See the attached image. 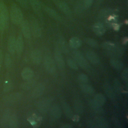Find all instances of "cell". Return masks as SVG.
Instances as JSON below:
<instances>
[{"mask_svg":"<svg viewBox=\"0 0 128 128\" xmlns=\"http://www.w3.org/2000/svg\"><path fill=\"white\" fill-rule=\"evenodd\" d=\"M8 12L2 2H0V30H3L8 25Z\"/></svg>","mask_w":128,"mask_h":128,"instance_id":"1","label":"cell"},{"mask_svg":"<svg viewBox=\"0 0 128 128\" xmlns=\"http://www.w3.org/2000/svg\"><path fill=\"white\" fill-rule=\"evenodd\" d=\"M10 16L12 21L14 24H20L23 20V16L20 8L16 4H13L10 11Z\"/></svg>","mask_w":128,"mask_h":128,"instance_id":"2","label":"cell"},{"mask_svg":"<svg viewBox=\"0 0 128 128\" xmlns=\"http://www.w3.org/2000/svg\"><path fill=\"white\" fill-rule=\"evenodd\" d=\"M72 57L78 65L82 68L86 70L90 68V64L82 54L78 50H74L72 52Z\"/></svg>","mask_w":128,"mask_h":128,"instance_id":"3","label":"cell"},{"mask_svg":"<svg viewBox=\"0 0 128 128\" xmlns=\"http://www.w3.org/2000/svg\"><path fill=\"white\" fill-rule=\"evenodd\" d=\"M44 66L46 70L50 74H53L56 70V64L52 57L47 56L44 58Z\"/></svg>","mask_w":128,"mask_h":128,"instance_id":"4","label":"cell"},{"mask_svg":"<svg viewBox=\"0 0 128 128\" xmlns=\"http://www.w3.org/2000/svg\"><path fill=\"white\" fill-rule=\"evenodd\" d=\"M50 106V102L48 98H43L40 100L37 104L38 110L42 113H46Z\"/></svg>","mask_w":128,"mask_h":128,"instance_id":"5","label":"cell"},{"mask_svg":"<svg viewBox=\"0 0 128 128\" xmlns=\"http://www.w3.org/2000/svg\"><path fill=\"white\" fill-rule=\"evenodd\" d=\"M54 58L56 64L60 70H63L65 68V62L62 52L59 50H56L54 52Z\"/></svg>","mask_w":128,"mask_h":128,"instance_id":"6","label":"cell"},{"mask_svg":"<svg viewBox=\"0 0 128 128\" xmlns=\"http://www.w3.org/2000/svg\"><path fill=\"white\" fill-rule=\"evenodd\" d=\"M102 47L107 50L110 52V53L114 54L116 56H120V50L119 48L117 47L114 44L110 42H104L102 44Z\"/></svg>","mask_w":128,"mask_h":128,"instance_id":"7","label":"cell"},{"mask_svg":"<svg viewBox=\"0 0 128 128\" xmlns=\"http://www.w3.org/2000/svg\"><path fill=\"white\" fill-rule=\"evenodd\" d=\"M30 30L33 34V36L36 38H39L41 36L42 31L40 26L36 20H32L30 24Z\"/></svg>","mask_w":128,"mask_h":128,"instance_id":"8","label":"cell"},{"mask_svg":"<svg viewBox=\"0 0 128 128\" xmlns=\"http://www.w3.org/2000/svg\"><path fill=\"white\" fill-rule=\"evenodd\" d=\"M31 60L34 64H38L42 60V55L40 50H32L30 54Z\"/></svg>","mask_w":128,"mask_h":128,"instance_id":"9","label":"cell"},{"mask_svg":"<svg viewBox=\"0 0 128 128\" xmlns=\"http://www.w3.org/2000/svg\"><path fill=\"white\" fill-rule=\"evenodd\" d=\"M45 90V86L44 84L40 83L34 86V88L32 90V96L34 98H38L41 96Z\"/></svg>","mask_w":128,"mask_h":128,"instance_id":"10","label":"cell"},{"mask_svg":"<svg viewBox=\"0 0 128 128\" xmlns=\"http://www.w3.org/2000/svg\"><path fill=\"white\" fill-rule=\"evenodd\" d=\"M21 24L22 31L24 36L26 38H29L31 36V30L29 23L27 20H22Z\"/></svg>","mask_w":128,"mask_h":128,"instance_id":"11","label":"cell"},{"mask_svg":"<svg viewBox=\"0 0 128 128\" xmlns=\"http://www.w3.org/2000/svg\"><path fill=\"white\" fill-rule=\"evenodd\" d=\"M22 97V94L20 92H15L6 96L4 100L8 102H16L19 101Z\"/></svg>","mask_w":128,"mask_h":128,"instance_id":"12","label":"cell"},{"mask_svg":"<svg viewBox=\"0 0 128 128\" xmlns=\"http://www.w3.org/2000/svg\"><path fill=\"white\" fill-rule=\"evenodd\" d=\"M86 56L88 60L94 64H97L100 62V58L94 52H87L86 53Z\"/></svg>","mask_w":128,"mask_h":128,"instance_id":"13","label":"cell"},{"mask_svg":"<svg viewBox=\"0 0 128 128\" xmlns=\"http://www.w3.org/2000/svg\"><path fill=\"white\" fill-rule=\"evenodd\" d=\"M52 116L56 118H59L61 117L62 112L60 108L57 104H54L50 108Z\"/></svg>","mask_w":128,"mask_h":128,"instance_id":"14","label":"cell"},{"mask_svg":"<svg viewBox=\"0 0 128 128\" xmlns=\"http://www.w3.org/2000/svg\"><path fill=\"white\" fill-rule=\"evenodd\" d=\"M21 76L24 80H28L33 78L34 76V71L29 68H26L23 69L22 72Z\"/></svg>","mask_w":128,"mask_h":128,"instance_id":"15","label":"cell"},{"mask_svg":"<svg viewBox=\"0 0 128 128\" xmlns=\"http://www.w3.org/2000/svg\"><path fill=\"white\" fill-rule=\"evenodd\" d=\"M92 30L94 32L99 36L103 35L106 31L103 24L100 22L94 24L92 26Z\"/></svg>","mask_w":128,"mask_h":128,"instance_id":"16","label":"cell"},{"mask_svg":"<svg viewBox=\"0 0 128 128\" xmlns=\"http://www.w3.org/2000/svg\"><path fill=\"white\" fill-rule=\"evenodd\" d=\"M104 90L109 98L111 99L114 98L115 93L114 90L108 83L106 82L104 84Z\"/></svg>","mask_w":128,"mask_h":128,"instance_id":"17","label":"cell"},{"mask_svg":"<svg viewBox=\"0 0 128 128\" xmlns=\"http://www.w3.org/2000/svg\"><path fill=\"white\" fill-rule=\"evenodd\" d=\"M82 44V40L77 37H72L70 40L69 46L71 48H80Z\"/></svg>","mask_w":128,"mask_h":128,"instance_id":"18","label":"cell"},{"mask_svg":"<svg viewBox=\"0 0 128 128\" xmlns=\"http://www.w3.org/2000/svg\"><path fill=\"white\" fill-rule=\"evenodd\" d=\"M110 64L115 70H120L124 68L123 63L116 58H112L110 60Z\"/></svg>","mask_w":128,"mask_h":128,"instance_id":"19","label":"cell"},{"mask_svg":"<svg viewBox=\"0 0 128 128\" xmlns=\"http://www.w3.org/2000/svg\"><path fill=\"white\" fill-rule=\"evenodd\" d=\"M62 107L66 116L70 118H72L74 116L70 106L66 102H63L62 103Z\"/></svg>","mask_w":128,"mask_h":128,"instance_id":"20","label":"cell"},{"mask_svg":"<svg viewBox=\"0 0 128 128\" xmlns=\"http://www.w3.org/2000/svg\"><path fill=\"white\" fill-rule=\"evenodd\" d=\"M16 38L11 36L10 37L8 42V48L11 54H14L16 51Z\"/></svg>","mask_w":128,"mask_h":128,"instance_id":"21","label":"cell"},{"mask_svg":"<svg viewBox=\"0 0 128 128\" xmlns=\"http://www.w3.org/2000/svg\"><path fill=\"white\" fill-rule=\"evenodd\" d=\"M80 88L83 92L88 94H93L94 92V88L92 86L86 84V83L81 84L80 85Z\"/></svg>","mask_w":128,"mask_h":128,"instance_id":"22","label":"cell"},{"mask_svg":"<svg viewBox=\"0 0 128 128\" xmlns=\"http://www.w3.org/2000/svg\"><path fill=\"white\" fill-rule=\"evenodd\" d=\"M24 48V42L22 36L20 34L18 36L16 42V50L18 54H20Z\"/></svg>","mask_w":128,"mask_h":128,"instance_id":"23","label":"cell"},{"mask_svg":"<svg viewBox=\"0 0 128 128\" xmlns=\"http://www.w3.org/2000/svg\"><path fill=\"white\" fill-rule=\"evenodd\" d=\"M58 6L59 8L66 14L69 16L71 14V11L69 8V6L67 5V4L62 1H60L58 3Z\"/></svg>","mask_w":128,"mask_h":128,"instance_id":"24","label":"cell"},{"mask_svg":"<svg viewBox=\"0 0 128 128\" xmlns=\"http://www.w3.org/2000/svg\"><path fill=\"white\" fill-rule=\"evenodd\" d=\"M74 108L77 113L82 114L84 112V106L82 102L80 100H75L74 102Z\"/></svg>","mask_w":128,"mask_h":128,"instance_id":"25","label":"cell"},{"mask_svg":"<svg viewBox=\"0 0 128 128\" xmlns=\"http://www.w3.org/2000/svg\"><path fill=\"white\" fill-rule=\"evenodd\" d=\"M58 44L60 48L59 50L60 52H62L64 53H66L68 52V50L67 47V45L66 40L64 38L61 37L58 39Z\"/></svg>","mask_w":128,"mask_h":128,"instance_id":"26","label":"cell"},{"mask_svg":"<svg viewBox=\"0 0 128 128\" xmlns=\"http://www.w3.org/2000/svg\"><path fill=\"white\" fill-rule=\"evenodd\" d=\"M93 100L98 104L102 106L106 102V98L104 94H98L94 96Z\"/></svg>","mask_w":128,"mask_h":128,"instance_id":"27","label":"cell"},{"mask_svg":"<svg viewBox=\"0 0 128 128\" xmlns=\"http://www.w3.org/2000/svg\"><path fill=\"white\" fill-rule=\"evenodd\" d=\"M26 80V82L22 84V89L24 90H29L35 86L36 82L34 80L31 78Z\"/></svg>","mask_w":128,"mask_h":128,"instance_id":"28","label":"cell"},{"mask_svg":"<svg viewBox=\"0 0 128 128\" xmlns=\"http://www.w3.org/2000/svg\"><path fill=\"white\" fill-rule=\"evenodd\" d=\"M46 13L48 14V16L53 19L58 21H60L61 20V17L54 10L50 8H46Z\"/></svg>","mask_w":128,"mask_h":128,"instance_id":"29","label":"cell"},{"mask_svg":"<svg viewBox=\"0 0 128 128\" xmlns=\"http://www.w3.org/2000/svg\"><path fill=\"white\" fill-rule=\"evenodd\" d=\"M95 122L96 123L98 128H107L108 127V123L104 118H96L95 120Z\"/></svg>","mask_w":128,"mask_h":128,"instance_id":"30","label":"cell"},{"mask_svg":"<svg viewBox=\"0 0 128 128\" xmlns=\"http://www.w3.org/2000/svg\"><path fill=\"white\" fill-rule=\"evenodd\" d=\"M89 105L90 108L93 110L95 112H102V106L100 105L96 104L93 100H90L89 102Z\"/></svg>","mask_w":128,"mask_h":128,"instance_id":"31","label":"cell"},{"mask_svg":"<svg viewBox=\"0 0 128 128\" xmlns=\"http://www.w3.org/2000/svg\"><path fill=\"white\" fill-rule=\"evenodd\" d=\"M9 126L10 128H15L18 126V122L16 116L12 115L9 120Z\"/></svg>","mask_w":128,"mask_h":128,"instance_id":"32","label":"cell"},{"mask_svg":"<svg viewBox=\"0 0 128 128\" xmlns=\"http://www.w3.org/2000/svg\"><path fill=\"white\" fill-rule=\"evenodd\" d=\"M84 41L86 42V43L88 44V46H90L92 48H97L98 46V42L94 39L92 38H86L84 39Z\"/></svg>","mask_w":128,"mask_h":128,"instance_id":"33","label":"cell"},{"mask_svg":"<svg viewBox=\"0 0 128 128\" xmlns=\"http://www.w3.org/2000/svg\"><path fill=\"white\" fill-rule=\"evenodd\" d=\"M30 2L32 8L35 11H38L40 10L41 6L38 0H30Z\"/></svg>","mask_w":128,"mask_h":128,"instance_id":"34","label":"cell"},{"mask_svg":"<svg viewBox=\"0 0 128 128\" xmlns=\"http://www.w3.org/2000/svg\"><path fill=\"white\" fill-rule=\"evenodd\" d=\"M114 90L118 93H120L122 91V86L120 82L116 79L114 80Z\"/></svg>","mask_w":128,"mask_h":128,"instance_id":"35","label":"cell"},{"mask_svg":"<svg viewBox=\"0 0 128 128\" xmlns=\"http://www.w3.org/2000/svg\"><path fill=\"white\" fill-rule=\"evenodd\" d=\"M67 64L68 66L72 70H76L78 68V65L77 64L76 62L74 60H73L72 58L68 59Z\"/></svg>","mask_w":128,"mask_h":128,"instance_id":"36","label":"cell"},{"mask_svg":"<svg viewBox=\"0 0 128 128\" xmlns=\"http://www.w3.org/2000/svg\"><path fill=\"white\" fill-rule=\"evenodd\" d=\"M78 79L80 84H86L87 83L88 81V76L84 74H79L78 77Z\"/></svg>","mask_w":128,"mask_h":128,"instance_id":"37","label":"cell"},{"mask_svg":"<svg viewBox=\"0 0 128 128\" xmlns=\"http://www.w3.org/2000/svg\"><path fill=\"white\" fill-rule=\"evenodd\" d=\"M122 78L124 82L127 84L128 82V70L126 68H125L122 73Z\"/></svg>","mask_w":128,"mask_h":128,"instance_id":"38","label":"cell"},{"mask_svg":"<svg viewBox=\"0 0 128 128\" xmlns=\"http://www.w3.org/2000/svg\"><path fill=\"white\" fill-rule=\"evenodd\" d=\"M12 84L10 81H7L5 82L4 86V92H8L12 88Z\"/></svg>","mask_w":128,"mask_h":128,"instance_id":"39","label":"cell"},{"mask_svg":"<svg viewBox=\"0 0 128 128\" xmlns=\"http://www.w3.org/2000/svg\"><path fill=\"white\" fill-rule=\"evenodd\" d=\"M12 64L11 58L8 54H6L5 57V64L7 67H10Z\"/></svg>","mask_w":128,"mask_h":128,"instance_id":"40","label":"cell"},{"mask_svg":"<svg viewBox=\"0 0 128 128\" xmlns=\"http://www.w3.org/2000/svg\"><path fill=\"white\" fill-rule=\"evenodd\" d=\"M88 126L90 128H98L94 121H90L88 122Z\"/></svg>","mask_w":128,"mask_h":128,"instance_id":"41","label":"cell"},{"mask_svg":"<svg viewBox=\"0 0 128 128\" xmlns=\"http://www.w3.org/2000/svg\"><path fill=\"white\" fill-rule=\"evenodd\" d=\"M94 0H84V4L85 6L88 8L90 7L92 4Z\"/></svg>","mask_w":128,"mask_h":128,"instance_id":"42","label":"cell"},{"mask_svg":"<svg viewBox=\"0 0 128 128\" xmlns=\"http://www.w3.org/2000/svg\"><path fill=\"white\" fill-rule=\"evenodd\" d=\"M62 128H72V126L70 125V124H65L60 126Z\"/></svg>","mask_w":128,"mask_h":128,"instance_id":"43","label":"cell"},{"mask_svg":"<svg viewBox=\"0 0 128 128\" xmlns=\"http://www.w3.org/2000/svg\"><path fill=\"white\" fill-rule=\"evenodd\" d=\"M2 62V52L0 50V64Z\"/></svg>","mask_w":128,"mask_h":128,"instance_id":"44","label":"cell"}]
</instances>
